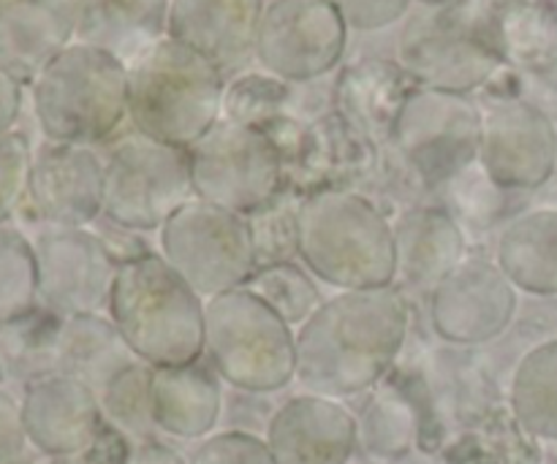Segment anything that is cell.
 <instances>
[{"instance_id":"cell-1","label":"cell","mask_w":557,"mask_h":464,"mask_svg":"<svg viewBox=\"0 0 557 464\" xmlns=\"http://www.w3.org/2000/svg\"><path fill=\"white\" fill-rule=\"evenodd\" d=\"M408 340V304L397 286L343 291L297 331V380L308 394L346 400L373 389Z\"/></svg>"},{"instance_id":"cell-2","label":"cell","mask_w":557,"mask_h":464,"mask_svg":"<svg viewBox=\"0 0 557 464\" xmlns=\"http://www.w3.org/2000/svg\"><path fill=\"white\" fill-rule=\"evenodd\" d=\"M205 302L161 253L117 264L109 321L136 362L180 367L205 359Z\"/></svg>"},{"instance_id":"cell-3","label":"cell","mask_w":557,"mask_h":464,"mask_svg":"<svg viewBox=\"0 0 557 464\" xmlns=\"http://www.w3.org/2000/svg\"><path fill=\"white\" fill-rule=\"evenodd\" d=\"M297 259L341 291L395 286V228L359 190H315L299 196Z\"/></svg>"},{"instance_id":"cell-4","label":"cell","mask_w":557,"mask_h":464,"mask_svg":"<svg viewBox=\"0 0 557 464\" xmlns=\"http://www.w3.org/2000/svg\"><path fill=\"white\" fill-rule=\"evenodd\" d=\"M228 79L205 54L161 38L128 65V125L190 150L223 117Z\"/></svg>"},{"instance_id":"cell-5","label":"cell","mask_w":557,"mask_h":464,"mask_svg":"<svg viewBox=\"0 0 557 464\" xmlns=\"http://www.w3.org/2000/svg\"><path fill=\"white\" fill-rule=\"evenodd\" d=\"M30 85L47 141L109 145L128 123V65L107 49L74 41Z\"/></svg>"},{"instance_id":"cell-6","label":"cell","mask_w":557,"mask_h":464,"mask_svg":"<svg viewBox=\"0 0 557 464\" xmlns=\"http://www.w3.org/2000/svg\"><path fill=\"white\" fill-rule=\"evenodd\" d=\"M490 11L479 0L417 3L397 38L395 60L419 87L479 96L506 71Z\"/></svg>"},{"instance_id":"cell-7","label":"cell","mask_w":557,"mask_h":464,"mask_svg":"<svg viewBox=\"0 0 557 464\" xmlns=\"http://www.w3.org/2000/svg\"><path fill=\"white\" fill-rule=\"evenodd\" d=\"M205 359L234 389L272 394L297 378V335L259 293L234 288L205 302Z\"/></svg>"},{"instance_id":"cell-8","label":"cell","mask_w":557,"mask_h":464,"mask_svg":"<svg viewBox=\"0 0 557 464\" xmlns=\"http://www.w3.org/2000/svg\"><path fill=\"white\" fill-rule=\"evenodd\" d=\"M384 150L419 188L444 190L479 166L482 106L476 96L417 87Z\"/></svg>"},{"instance_id":"cell-9","label":"cell","mask_w":557,"mask_h":464,"mask_svg":"<svg viewBox=\"0 0 557 464\" xmlns=\"http://www.w3.org/2000/svg\"><path fill=\"white\" fill-rule=\"evenodd\" d=\"M190 152L163 145L128 125L103 158V215L125 231H161L194 201Z\"/></svg>"},{"instance_id":"cell-10","label":"cell","mask_w":557,"mask_h":464,"mask_svg":"<svg viewBox=\"0 0 557 464\" xmlns=\"http://www.w3.org/2000/svg\"><path fill=\"white\" fill-rule=\"evenodd\" d=\"M188 152L194 193L207 204L253 215L288 193L281 150L253 125L221 117Z\"/></svg>"},{"instance_id":"cell-11","label":"cell","mask_w":557,"mask_h":464,"mask_svg":"<svg viewBox=\"0 0 557 464\" xmlns=\"http://www.w3.org/2000/svg\"><path fill=\"white\" fill-rule=\"evenodd\" d=\"M161 255L201 299L245 288L256 275L248 215L194 199L161 228Z\"/></svg>"},{"instance_id":"cell-12","label":"cell","mask_w":557,"mask_h":464,"mask_svg":"<svg viewBox=\"0 0 557 464\" xmlns=\"http://www.w3.org/2000/svg\"><path fill=\"white\" fill-rule=\"evenodd\" d=\"M479 168L504 193L539 190L557 174V130L553 120L517 90L484 87Z\"/></svg>"},{"instance_id":"cell-13","label":"cell","mask_w":557,"mask_h":464,"mask_svg":"<svg viewBox=\"0 0 557 464\" xmlns=\"http://www.w3.org/2000/svg\"><path fill=\"white\" fill-rule=\"evenodd\" d=\"M348 33L330 0H267L256 33V63L288 85H313L341 68Z\"/></svg>"},{"instance_id":"cell-14","label":"cell","mask_w":557,"mask_h":464,"mask_svg":"<svg viewBox=\"0 0 557 464\" xmlns=\"http://www.w3.org/2000/svg\"><path fill=\"white\" fill-rule=\"evenodd\" d=\"M38 302L52 313L101 315L109 308L120 259L90 228L41 226L33 237Z\"/></svg>"},{"instance_id":"cell-15","label":"cell","mask_w":557,"mask_h":464,"mask_svg":"<svg viewBox=\"0 0 557 464\" xmlns=\"http://www.w3.org/2000/svg\"><path fill=\"white\" fill-rule=\"evenodd\" d=\"M517 315V288L495 261L462 259L430 291L433 331L449 346H484L504 335Z\"/></svg>"},{"instance_id":"cell-16","label":"cell","mask_w":557,"mask_h":464,"mask_svg":"<svg viewBox=\"0 0 557 464\" xmlns=\"http://www.w3.org/2000/svg\"><path fill=\"white\" fill-rule=\"evenodd\" d=\"M22 210L41 226L87 228L103 215V158L96 147L47 141L33 152Z\"/></svg>"},{"instance_id":"cell-17","label":"cell","mask_w":557,"mask_h":464,"mask_svg":"<svg viewBox=\"0 0 557 464\" xmlns=\"http://www.w3.org/2000/svg\"><path fill=\"white\" fill-rule=\"evenodd\" d=\"M22 422L30 449L49 460L82 454L107 427L98 391L65 373L41 375L25 384Z\"/></svg>"},{"instance_id":"cell-18","label":"cell","mask_w":557,"mask_h":464,"mask_svg":"<svg viewBox=\"0 0 557 464\" xmlns=\"http://www.w3.org/2000/svg\"><path fill=\"white\" fill-rule=\"evenodd\" d=\"M267 0H172L166 36L205 54L223 76L256 63V33Z\"/></svg>"},{"instance_id":"cell-19","label":"cell","mask_w":557,"mask_h":464,"mask_svg":"<svg viewBox=\"0 0 557 464\" xmlns=\"http://www.w3.org/2000/svg\"><path fill=\"white\" fill-rule=\"evenodd\" d=\"M264 440L277 464H348L359 424L341 400L299 394L277 407Z\"/></svg>"},{"instance_id":"cell-20","label":"cell","mask_w":557,"mask_h":464,"mask_svg":"<svg viewBox=\"0 0 557 464\" xmlns=\"http://www.w3.org/2000/svg\"><path fill=\"white\" fill-rule=\"evenodd\" d=\"M79 0H0V65L30 85L76 41Z\"/></svg>"},{"instance_id":"cell-21","label":"cell","mask_w":557,"mask_h":464,"mask_svg":"<svg viewBox=\"0 0 557 464\" xmlns=\"http://www.w3.org/2000/svg\"><path fill=\"white\" fill-rule=\"evenodd\" d=\"M395 58H359L343 65L332 85V106L384 150L395 134L403 106L417 90Z\"/></svg>"},{"instance_id":"cell-22","label":"cell","mask_w":557,"mask_h":464,"mask_svg":"<svg viewBox=\"0 0 557 464\" xmlns=\"http://www.w3.org/2000/svg\"><path fill=\"white\" fill-rule=\"evenodd\" d=\"M397 277L395 286H411L417 291H433L468 255L466 234L455 215L438 206H413L395 223Z\"/></svg>"},{"instance_id":"cell-23","label":"cell","mask_w":557,"mask_h":464,"mask_svg":"<svg viewBox=\"0 0 557 464\" xmlns=\"http://www.w3.org/2000/svg\"><path fill=\"white\" fill-rule=\"evenodd\" d=\"M221 378L199 362L180 367H152L150 411L156 429L183 440L207 438L221 418Z\"/></svg>"},{"instance_id":"cell-24","label":"cell","mask_w":557,"mask_h":464,"mask_svg":"<svg viewBox=\"0 0 557 464\" xmlns=\"http://www.w3.org/2000/svg\"><path fill=\"white\" fill-rule=\"evenodd\" d=\"M172 0H79L76 41L107 49L125 65L166 38Z\"/></svg>"},{"instance_id":"cell-25","label":"cell","mask_w":557,"mask_h":464,"mask_svg":"<svg viewBox=\"0 0 557 464\" xmlns=\"http://www.w3.org/2000/svg\"><path fill=\"white\" fill-rule=\"evenodd\" d=\"M495 264L533 297H557V210L522 212L500 231Z\"/></svg>"},{"instance_id":"cell-26","label":"cell","mask_w":557,"mask_h":464,"mask_svg":"<svg viewBox=\"0 0 557 464\" xmlns=\"http://www.w3.org/2000/svg\"><path fill=\"white\" fill-rule=\"evenodd\" d=\"M490 14L506 68L547 79L557 65V14L553 5L547 0H500Z\"/></svg>"},{"instance_id":"cell-27","label":"cell","mask_w":557,"mask_h":464,"mask_svg":"<svg viewBox=\"0 0 557 464\" xmlns=\"http://www.w3.org/2000/svg\"><path fill=\"white\" fill-rule=\"evenodd\" d=\"M125 364H131V351L120 340L112 321L103 315L63 318L58 337V373L74 375L101 391Z\"/></svg>"},{"instance_id":"cell-28","label":"cell","mask_w":557,"mask_h":464,"mask_svg":"<svg viewBox=\"0 0 557 464\" xmlns=\"http://www.w3.org/2000/svg\"><path fill=\"white\" fill-rule=\"evenodd\" d=\"M511 416L536 440L557 443V340L522 356L511 378Z\"/></svg>"},{"instance_id":"cell-29","label":"cell","mask_w":557,"mask_h":464,"mask_svg":"<svg viewBox=\"0 0 557 464\" xmlns=\"http://www.w3.org/2000/svg\"><path fill=\"white\" fill-rule=\"evenodd\" d=\"M63 315L47 308L33 310L22 321L0 326V364L5 378L14 375L22 384L58 373V337Z\"/></svg>"},{"instance_id":"cell-30","label":"cell","mask_w":557,"mask_h":464,"mask_svg":"<svg viewBox=\"0 0 557 464\" xmlns=\"http://www.w3.org/2000/svg\"><path fill=\"white\" fill-rule=\"evenodd\" d=\"M38 302V264L33 239L14 223L0 226V326L22 321Z\"/></svg>"},{"instance_id":"cell-31","label":"cell","mask_w":557,"mask_h":464,"mask_svg":"<svg viewBox=\"0 0 557 464\" xmlns=\"http://www.w3.org/2000/svg\"><path fill=\"white\" fill-rule=\"evenodd\" d=\"M150 375L152 367L145 362H131L112 375L98 391L107 424L123 432L131 443L150 440L156 432L150 411Z\"/></svg>"},{"instance_id":"cell-32","label":"cell","mask_w":557,"mask_h":464,"mask_svg":"<svg viewBox=\"0 0 557 464\" xmlns=\"http://www.w3.org/2000/svg\"><path fill=\"white\" fill-rule=\"evenodd\" d=\"M248 288L259 293V297L264 299L275 313H281L292 326L305 324V321L324 304L313 277H310L302 266L294 264V261L261 266V269H256V275L250 277Z\"/></svg>"},{"instance_id":"cell-33","label":"cell","mask_w":557,"mask_h":464,"mask_svg":"<svg viewBox=\"0 0 557 464\" xmlns=\"http://www.w3.org/2000/svg\"><path fill=\"white\" fill-rule=\"evenodd\" d=\"M359 440L364 451L379 460H400L403 454H408L413 440V418L406 402L395 397H375L373 405L364 407Z\"/></svg>"},{"instance_id":"cell-34","label":"cell","mask_w":557,"mask_h":464,"mask_svg":"<svg viewBox=\"0 0 557 464\" xmlns=\"http://www.w3.org/2000/svg\"><path fill=\"white\" fill-rule=\"evenodd\" d=\"M297 204L299 196L286 193L275 204L248 215L259 269L297 259Z\"/></svg>"},{"instance_id":"cell-35","label":"cell","mask_w":557,"mask_h":464,"mask_svg":"<svg viewBox=\"0 0 557 464\" xmlns=\"http://www.w3.org/2000/svg\"><path fill=\"white\" fill-rule=\"evenodd\" d=\"M33 152L22 134L0 136V226L22 210L30 179Z\"/></svg>"},{"instance_id":"cell-36","label":"cell","mask_w":557,"mask_h":464,"mask_svg":"<svg viewBox=\"0 0 557 464\" xmlns=\"http://www.w3.org/2000/svg\"><path fill=\"white\" fill-rule=\"evenodd\" d=\"M188 464H277V460L267 440L232 429L207 438Z\"/></svg>"},{"instance_id":"cell-37","label":"cell","mask_w":557,"mask_h":464,"mask_svg":"<svg viewBox=\"0 0 557 464\" xmlns=\"http://www.w3.org/2000/svg\"><path fill=\"white\" fill-rule=\"evenodd\" d=\"M330 3L341 11L348 30L379 33L406 20L417 0H330Z\"/></svg>"},{"instance_id":"cell-38","label":"cell","mask_w":557,"mask_h":464,"mask_svg":"<svg viewBox=\"0 0 557 464\" xmlns=\"http://www.w3.org/2000/svg\"><path fill=\"white\" fill-rule=\"evenodd\" d=\"M30 440H27L25 422H22V400H16L3 384H0V464H16L27 456Z\"/></svg>"},{"instance_id":"cell-39","label":"cell","mask_w":557,"mask_h":464,"mask_svg":"<svg viewBox=\"0 0 557 464\" xmlns=\"http://www.w3.org/2000/svg\"><path fill=\"white\" fill-rule=\"evenodd\" d=\"M128 449L131 440L123 432H117L112 424H107L90 449H85L76 456H69V460H54V464H125Z\"/></svg>"},{"instance_id":"cell-40","label":"cell","mask_w":557,"mask_h":464,"mask_svg":"<svg viewBox=\"0 0 557 464\" xmlns=\"http://www.w3.org/2000/svg\"><path fill=\"white\" fill-rule=\"evenodd\" d=\"M22 109V81L0 65V136H9Z\"/></svg>"},{"instance_id":"cell-41","label":"cell","mask_w":557,"mask_h":464,"mask_svg":"<svg viewBox=\"0 0 557 464\" xmlns=\"http://www.w3.org/2000/svg\"><path fill=\"white\" fill-rule=\"evenodd\" d=\"M125 464H188L174 449H169L161 440H136L128 449Z\"/></svg>"},{"instance_id":"cell-42","label":"cell","mask_w":557,"mask_h":464,"mask_svg":"<svg viewBox=\"0 0 557 464\" xmlns=\"http://www.w3.org/2000/svg\"><path fill=\"white\" fill-rule=\"evenodd\" d=\"M422 5H446V3H455V0H417Z\"/></svg>"},{"instance_id":"cell-43","label":"cell","mask_w":557,"mask_h":464,"mask_svg":"<svg viewBox=\"0 0 557 464\" xmlns=\"http://www.w3.org/2000/svg\"><path fill=\"white\" fill-rule=\"evenodd\" d=\"M5 380V373H3V364H0V384H3Z\"/></svg>"}]
</instances>
